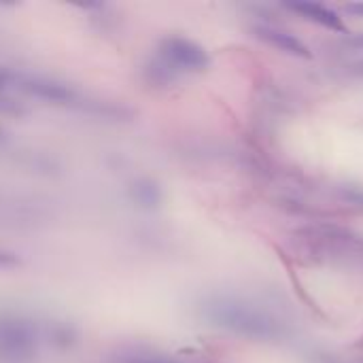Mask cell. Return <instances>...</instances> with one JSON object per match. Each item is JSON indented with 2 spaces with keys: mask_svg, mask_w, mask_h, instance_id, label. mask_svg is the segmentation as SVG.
I'll use <instances>...</instances> for the list:
<instances>
[{
  "mask_svg": "<svg viewBox=\"0 0 363 363\" xmlns=\"http://www.w3.org/2000/svg\"><path fill=\"white\" fill-rule=\"evenodd\" d=\"M38 353L36 328L13 315L0 317V363H32Z\"/></svg>",
  "mask_w": 363,
  "mask_h": 363,
  "instance_id": "2",
  "label": "cell"
},
{
  "mask_svg": "<svg viewBox=\"0 0 363 363\" xmlns=\"http://www.w3.org/2000/svg\"><path fill=\"white\" fill-rule=\"evenodd\" d=\"M342 55H345V64L351 70L363 72V34L362 36H349L342 47H340Z\"/></svg>",
  "mask_w": 363,
  "mask_h": 363,
  "instance_id": "8",
  "label": "cell"
},
{
  "mask_svg": "<svg viewBox=\"0 0 363 363\" xmlns=\"http://www.w3.org/2000/svg\"><path fill=\"white\" fill-rule=\"evenodd\" d=\"M345 11L351 13V15H355V17H363V2H349L345 6Z\"/></svg>",
  "mask_w": 363,
  "mask_h": 363,
  "instance_id": "10",
  "label": "cell"
},
{
  "mask_svg": "<svg viewBox=\"0 0 363 363\" xmlns=\"http://www.w3.org/2000/svg\"><path fill=\"white\" fill-rule=\"evenodd\" d=\"M11 264H15V257H13V255H9V253H2V251H0V266H11Z\"/></svg>",
  "mask_w": 363,
  "mask_h": 363,
  "instance_id": "11",
  "label": "cell"
},
{
  "mask_svg": "<svg viewBox=\"0 0 363 363\" xmlns=\"http://www.w3.org/2000/svg\"><path fill=\"white\" fill-rule=\"evenodd\" d=\"M255 36L262 38L264 43H268L270 47L283 51V53H289V55H296V57H311V49L294 34L285 32V30H279V28H270V26H259L255 28Z\"/></svg>",
  "mask_w": 363,
  "mask_h": 363,
  "instance_id": "5",
  "label": "cell"
},
{
  "mask_svg": "<svg viewBox=\"0 0 363 363\" xmlns=\"http://www.w3.org/2000/svg\"><path fill=\"white\" fill-rule=\"evenodd\" d=\"M132 196H134V202H138V204L145 206V208H153V206H157L160 200H162L160 187H157L153 181H147V179L134 183Z\"/></svg>",
  "mask_w": 363,
  "mask_h": 363,
  "instance_id": "7",
  "label": "cell"
},
{
  "mask_svg": "<svg viewBox=\"0 0 363 363\" xmlns=\"http://www.w3.org/2000/svg\"><path fill=\"white\" fill-rule=\"evenodd\" d=\"M0 140H2V130H0Z\"/></svg>",
  "mask_w": 363,
  "mask_h": 363,
  "instance_id": "12",
  "label": "cell"
},
{
  "mask_svg": "<svg viewBox=\"0 0 363 363\" xmlns=\"http://www.w3.org/2000/svg\"><path fill=\"white\" fill-rule=\"evenodd\" d=\"M115 363H181L170 359V357H162V355H153V353H125L119 355Z\"/></svg>",
  "mask_w": 363,
  "mask_h": 363,
  "instance_id": "9",
  "label": "cell"
},
{
  "mask_svg": "<svg viewBox=\"0 0 363 363\" xmlns=\"http://www.w3.org/2000/svg\"><path fill=\"white\" fill-rule=\"evenodd\" d=\"M157 62L160 68L168 79L187 72H200L208 66V55L202 45L183 38V36H168L157 47Z\"/></svg>",
  "mask_w": 363,
  "mask_h": 363,
  "instance_id": "3",
  "label": "cell"
},
{
  "mask_svg": "<svg viewBox=\"0 0 363 363\" xmlns=\"http://www.w3.org/2000/svg\"><path fill=\"white\" fill-rule=\"evenodd\" d=\"M287 6L294 9L296 13L304 15L306 19H311V21L332 30V32H347L345 21L332 9H328L323 4H317V2H289Z\"/></svg>",
  "mask_w": 363,
  "mask_h": 363,
  "instance_id": "6",
  "label": "cell"
},
{
  "mask_svg": "<svg viewBox=\"0 0 363 363\" xmlns=\"http://www.w3.org/2000/svg\"><path fill=\"white\" fill-rule=\"evenodd\" d=\"M9 87L11 91H21L26 96H32L36 100H45L49 104H62V106H79L83 104V98L79 91L72 87L40 77V74H21V72H11L9 77Z\"/></svg>",
  "mask_w": 363,
  "mask_h": 363,
  "instance_id": "4",
  "label": "cell"
},
{
  "mask_svg": "<svg viewBox=\"0 0 363 363\" xmlns=\"http://www.w3.org/2000/svg\"><path fill=\"white\" fill-rule=\"evenodd\" d=\"M204 317L223 330L251 336V338H272L279 334L277 321L266 313L234 300H215L204 306Z\"/></svg>",
  "mask_w": 363,
  "mask_h": 363,
  "instance_id": "1",
  "label": "cell"
}]
</instances>
